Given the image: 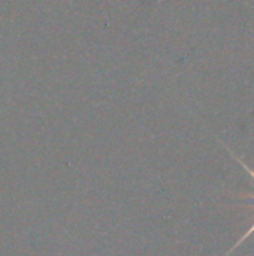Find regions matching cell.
Listing matches in <instances>:
<instances>
[{"mask_svg": "<svg viewBox=\"0 0 254 256\" xmlns=\"http://www.w3.org/2000/svg\"><path fill=\"white\" fill-rule=\"evenodd\" d=\"M253 232H254V224H253V226H252V228L249 230V232H246V234H244V236H243V237L240 238V242H238V243H237V244H235V246H234V248H232V249L229 250V254H231V252H234V250H235V249H237V248H238L240 244H243V242H244V240H247V238H249V237H250V236H252Z\"/></svg>", "mask_w": 254, "mask_h": 256, "instance_id": "6da1fadb", "label": "cell"}]
</instances>
